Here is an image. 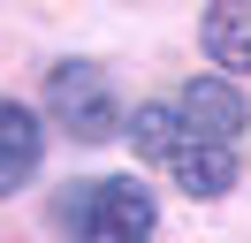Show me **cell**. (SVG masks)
Listing matches in <instances>:
<instances>
[{
    "instance_id": "cell-1",
    "label": "cell",
    "mask_w": 251,
    "mask_h": 243,
    "mask_svg": "<svg viewBox=\"0 0 251 243\" xmlns=\"http://www.w3.org/2000/svg\"><path fill=\"white\" fill-rule=\"evenodd\" d=\"M244 137H251V106L228 76H190V91L175 99V145H168V175L190 197H221L244 175Z\"/></svg>"
},
{
    "instance_id": "cell-2",
    "label": "cell",
    "mask_w": 251,
    "mask_h": 243,
    "mask_svg": "<svg viewBox=\"0 0 251 243\" xmlns=\"http://www.w3.org/2000/svg\"><path fill=\"white\" fill-rule=\"evenodd\" d=\"M53 220L69 228V243H145L160 228V205L129 175H92V182H69L61 190Z\"/></svg>"
},
{
    "instance_id": "cell-3",
    "label": "cell",
    "mask_w": 251,
    "mask_h": 243,
    "mask_svg": "<svg viewBox=\"0 0 251 243\" xmlns=\"http://www.w3.org/2000/svg\"><path fill=\"white\" fill-rule=\"evenodd\" d=\"M46 106L53 122H61L76 145H107L114 129H122V106H114V84L99 61H61V69L46 76Z\"/></svg>"
},
{
    "instance_id": "cell-4",
    "label": "cell",
    "mask_w": 251,
    "mask_h": 243,
    "mask_svg": "<svg viewBox=\"0 0 251 243\" xmlns=\"http://www.w3.org/2000/svg\"><path fill=\"white\" fill-rule=\"evenodd\" d=\"M38 152H46V137H38V114L16 99H0V197H16L23 182L38 175Z\"/></svg>"
},
{
    "instance_id": "cell-5",
    "label": "cell",
    "mask_w": 251,
    "mask_h": 243,
    "mask_svg": "<svg viewBox=\"0 0 251 243\" xmlns=\"http://www.w3.org/2000/svg\"><path fill=\"white\" fill-rule=\"evenodd\" d=\"M198 30H205V53L221 69H251V0H213Z\"/></svg>"
},
{
    "instance_id": "cell-6",
    "label": "cell",
    "mask_w": 251,
    "mask_h": 243,
    "mask_svg": "<svg viewBox=\"0 0 251 243\" xmlns=\"http://www.w3.org/2000/svg\"><path fill=\"white\" fill-rule=\"evenodd\" d=\"M129 145H137V160H168V145H175V99H152V106H137L129 114Z\"/></svg>"
}]
</instances>
